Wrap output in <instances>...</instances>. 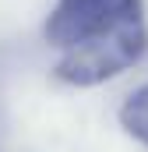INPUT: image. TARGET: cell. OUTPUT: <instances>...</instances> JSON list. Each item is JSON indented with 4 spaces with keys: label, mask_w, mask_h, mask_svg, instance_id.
<instances>
[{
    "label": "cell",
    "mask_w": 148,
    "mask_h": 152,
    "mask_svg": "<svg viewBox=\"0 0 148 152\" xmlns=\"http://www.w3.org/2000/svg\"><path fill=\"white\" fill-rule=\"evenodd\" d=\"M148 50V18L145 0H127L106 25L78 39L74 46L60 50L53 75L64 85L74 88H92L120 78L127 67H134Z\"/></svg>",
    "instance_id": "cell-1"
},
{
    "label": "cell",
    "mask_w": 148,
    "mask_h": 152,
    "mask_svg": "<svg viewBox=\"0 0 148 152\" xmlns=\"http://www.w3.org/2000/svg\"><path fill=\"white\" fill-rule=\"evenodd\" d=\"M116 117H120V127H123L141 149H148V81H141V85L120 103Z\"/></svg>",
    "instance_id": "cell-3"
},
{
    "label": "cell",
    "mask_w": 148,
    "mask_h": 152,
    "mask_svg": "<svg viewBox=\"0 0 148 152\" xmlns=\"http://www.w3.org/2000/svg\"><path fill=\"white\" fill-rule=\"evenodd\" d=\"M123 4L127 0H57V7L42 25V39L57 50H67L99 25H106Z\"/></svg>",
    "instance_id": "cell-2"
}]
</instances>
